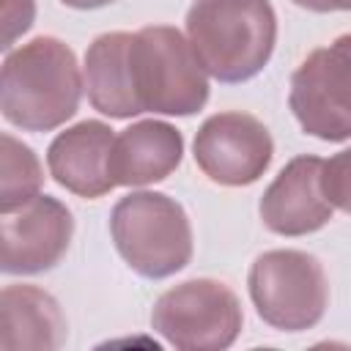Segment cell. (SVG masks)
Listing matches in <instances>:
<instances>
[{
    "instance_id": "cell-1",
    "label": "cell",
    "mask_w": 351,
    "mask_h": 351,
    "mask_svg": "<svg viewBox=\"0 0 351 351\" xmlns=\"http://www.w3.org/2000/svg\"><path fill=\"white\" fill-rule=\"evenodd\" d=\"M82 96V74L74 52L52 38L38 36L8 52L0 77V110L22 132H49L66 123Z\"/></svg>"
},
{
    "instance_id": "cell-2",
    "label": "cell",
    "mask_w": 351,
    "mask_h": 351,
    "mask_svg": "<svg viewBox=\"0 0 351 351\" xmlns=\"http://www.w3.org/2000/svg\"><path fill=\"white\" fill-rule=\"evenodd\" d=\"M186 38L214 80L244 82L269 63L277 16L269 0H195Z\"/></svg>"
},
{
    "instance_id": "cell-3",
    "label": "cell",
    "mask_w": 351,
    "mask_h": 351,
    "mask_svg": "<svg viewBox=\"0 0 351 351\" xmlns=\"http://www.w3.org/2000/svg\"><path fill=\"white\" fill-rule=\"evenodd\" d=\"M206 69L189 38L170 25H148L129 38V77L140 112L192 115L208 99Z\"/></svg>"
},
{
    "instance_id": "cell-4",
    "label": "cell",
    "mask_w": 351,
    "mask_h": 351,
    "mask_svg": "<svg viewBox=\"0 0 351 351\" xmlns=\"http://www.w3.org/2000/svg\"><path fill=\"white\" fill-rule=\"evenodd\" d=\"M110 233L121 258L143 277L162 280L192 258L189 217L162 192H132L110 214Z\"/></svg>"
},
{
    "instance_id": "cell-5",
    "label": "cell",
    "mask_w": 351,
    "mask_h": 351,
    "mask_svg": "<svg viewBox=\"0 0 351 351\" xmlns=\"http://www.w3.org/2000/svg\"><path fill=\"white\" fill-rule=\"evenodd\" d=\"M250 296L258 315L280 332H302L321 321L329 285L318 258L299 250H271L250 269Z\"/></svg>"
},
{
    "instance_id": "cell-6",
    "label": "cell",
    "mask_w": 351,
    "mask_h": 351,
    "mask_svg": "<svg viewBox=\"0 0 351 351\" xmlns=\"http://www.w3.org/2000/svg\"><path fill=\"white\" fill-rule=\"evenodd\" d=\"M241 304L236 293L217 280H189L165 291L154 310L151 326L181 351H222L241 332Z\"/></svg>"
},
{
    "instance_id": "cell-7",
    "label": "cell",
    "mask_w": 351,
    "mask_h": 351,
    "mask_svg": "<svg viewBox=\"0 0 351 351\" xmlns=\"http://www.w3.org/2000/svg\"><path fill=\"white\" fill-rule=\"evenodd\" d=\"M288 104L307 134L326 143L351 140V33L299 63Z\"/></svg>"
},
{
    "instance_id": "cell-8",
    "label": "cell",
    "mask_w": 351,
    "mask_h": 351,
    "mask_svg": "<svg viewBox=\"0 0 351 351\" xmlns=\"http://www.w3.org/2000/svg\"><path fill=\"white\" fill-rule=\"evenodd\" d=\"M274 154L269 129L247 112H217L195 134L197 167L222 186H247L258 181Z\"/></svg>"
},
{
    "instance_id": "cell-9",
    "label": "cell",
    "mask_w": 351,
    "mask_h": 351,
    "mask_svg": "<svg viewBox=\"0 0 351 351\" xmlns=\"http://www.w3.org/2000/svg\"><path fill=\"white\" fill-rule=\"evenodd\" d=\"M74 233L71 211L49 197L38 195L22 208L3 214V255L0 269L5 274H38L60 263Z\"/></svg>"
},
{
    "instance_id": "cell-10",
    "label": "cell",
    "mask_w": 351,
    "mask_h": 351,
    "mask_svg": "<svg viewBox=\"0 0 351 351\" xmlns=\"http://www.w3.org/2000/svg\"><path fill=\"white\" fill-rule=\"evenodd\" d=\"M324 159L296 156L269 184L261 197V219L271 233L304 236L332 219V203L321 186Z\"/></svg>"
},
{
    "instance_id": "cell-11",
    "label": "cell",
    "mask_w": 351,
    "mask_h": 351,
    "mask_svg": "<svg viewBox=\"0 0 351 351\" xmlns=\"http://www.w3.org/2000/svg\"><path fill=\"white\" fill-rule=\"evenodd\" d=\"M112 143L115 134L101 121H82L60 132L47 151L52 178L80 197L107 195L115 186L110 176Z\"/></svg>"
},
{
    "instance_id": "cell-12",
    "label": "cell",
    "mask_w": 351,
    "mask_h": 351,
    "mask_svg": "<svg viewBox=\"0 0 351 351\" xmlns=\"http://www.w3.org/2000/svg\"><path fill=\"white\" fill-rule=\"evenodd\" d=\"M184 156V137L165 121H140L123 129L110 154L115 186H145L167 178Z\"/></svg>"
},
{
    "instance_id": "cell-13",
    "label": "cell",
    "mask_w": 351,
    "mask_h": 351,
    "mask_svg": "<svg viewBox=\"0 0 351 351\" xmlns=\"http://www.w3.org/2000/svg\"><path fill=\"white\" fill-rule=\"evenodd\" d=\"M66 340L60 304L36 285H8L0 296V348L52 351Z\"/></svg>"
},
{
    "instance_id": "cell-14",
    "label": "cell",
    "mask_w": 351,
    "mask_h": 351,
    "mask_svg": "<svg viewBox=\"0 0 351 351\" xmlns=\"http://www.w3.org/2000/svg\"><path fill=\"white\" fill-rule=\"evenodd\" d=\"M129 38L132 33L115 30L99 36L85 52V90L90 104L110 118L140 115L129 77Z\"/></svg>"
},
{
    "instance_id": "cell-15",
    "label": "cell",
    "mask_w": 351,
    "mask_h": 351,
    "mask_svg": "<svg viewBox=\"0 0 351 351\" xmlns=\"http://www.w3.org/2000/svg\"><path fill=\"white\" fill-rule=\"evenodd\" d=\"M3 145V186H0V211L11 214L38 197V189L44 184L41 165L25 143H19L11 134L0 137Z\"/></svg>"
},
{
    "instance_id": "cell-16",
    "label": "cell",
    "mask_w": 351,
    "mask_h": 351,
    "mask_svg": "<svg viewBox=\"0 0 351 351\" xmlns=\"http://www.w3.org/2000/svg\"><path fill=\"white\" fill-rule=\"evenodd\" d=\"M321 186H324V195L326 200L351 214V148L335 154L329 162H324L321 167Z\"/></svg>"
},
{
    "instance_id": "cell-17",
    "label": "cell",
    "mask_w": 351,
    "mask_h": 351,
    "mask_svg": "<svg viewBox=\"0 0 351 351\" xmlns=\"http://www.w3.org/2000/svg\"><path fill=\"white\" fill-rule=\"evenodd\" d=\"M36 3L33 0H3V49H11V44L33 25Z\"/></svg>"
},
{
    "instance_id": "cell-18",
    "label": "cell",
    "mask_w": 351,
    "mask_h": 351,
    "mask_svg": "<svg viewBox=\"0 0 351 351\" xmlns=\"http://www.w3.org/2000/svg\"><path fill=\"white\" fill-rule=\"evenodd\" d=\"M296 5L307 8V11H318V14H326V11H351V0H293Z\"/></svg>"
},
{
    "instance_id": "cell-19",
    "label": "cell",
    "mask_w": 351,
    "mask_h": 351,
    "mask_svg": "<svg viewBox=\"0 0 351 351\" xmlns=\"http://www.w3.org/2000/svg\"><path fill=\"white\" fill-rule=\"evenodd\" d=\"M60 3H66V5H71V8H82V11H88V8L110 5V3H115V0H60Z\"/></svg>"
}]
</instances>
